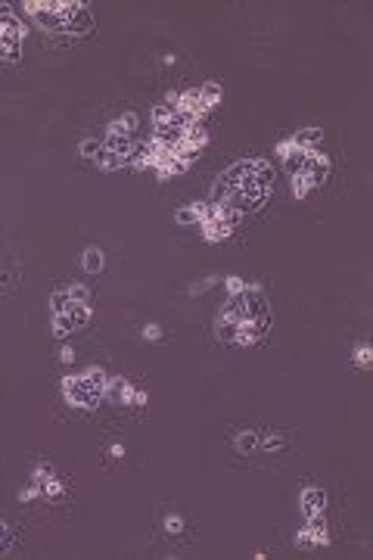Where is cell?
<instances>
[{
	"mask_svg": "<svg viewBox=\"0 0 373 560\" xmlns=\"http://www.w3.org/2000/svg\"><path fill=\"white\" fill-rule=\"evenodd\" d=\"M218 181L228 187V203L224 205H230L239 215H246V212L264 205V199H268V193H271V181H274V171H271V165L264 162V159L249 156V159L233 162L228 171H221Z\"/></svg>",
	"mask_w": 373,
	"mask_h": 560,
	"instance_id": "6da1fadb",
	"label": "cell"
},
{
	"mask_svg": "<svg viewBox=\"0 0 373 560\" xmlns=\"http://www.w3.org/2000/svg\"><path fill=\"white\" fill-rule=\"evenodd\" d=\"M25 13L41 25L44 31H56V35H88L93 29V16L84 3H72V0H29Z\"/></svg>",
	"mask_w": 373,
	"mask_h": 560,
	"instance_id": "7a4b0ae2",
	"label": "cell"
},
{
	"mask_svg": "<svg viewBox=\"0 0 373 560\" xmlns=\"http://www.w3.org/2000/svg\"><path fill=\"white\" fill-rule=\"evenodd\" d=\"M228 305L239 315V321L262 324V327H268V330H271L274 315H271V302H268V296H264V290L258 283H246L243 293L228 296Z\"/></svg>",
	"mask_w": 373,
	"mask_h": 560,
	"instance_id": "3957f363",
	"label": "cell"
},
{
	"mask_svg": "<svg viewBox=\"0 0 373 560\" xmlns=\"http://www.w3.org/2000/svg\"><path fill=\"white\" fill-rule=\"evenodd\" d=\"M59 392H63L65 405H72V408H84V411H90V408H97V405H100L97 392L90 389L88 380H84L81 373L63 377V383H59Z\"/></svg>",
	"mask_w": 373,
	"mask_h": 560,
	"instance_id": "277c9868",
	"label": "cell"
},
{
	"mask_svg": "<svg viewBox=\"0 0 373 560\" xmlns=\"http://www.w3.org/2000/svg\"><path fill=\"white\" fill-rule=\"evenodd\" d=\"M330 169H333L330 156H326V153H321V150H311V153H308V162H305V169H302V175H296V178H302V181L308 184V190H317V187L326 184V178H330Z\"/></svg>",
	"mask_w": 373,
	"mask_h": 560,
	"instance_id": "5b68a950",
	"label": "cell"
},
{
	"mask_svg": "<svg viewBox=\"0 0 373 560\" xmlns=\"http://www.w3.org/2000/svg\"><path fill=\"white\" fill-rule=\"evenodd\" d=\"M296 545H299V548H324V545H330V532H326L324 513H317V517H308L305 529H299Z\"/></svg>",
	"mask_w": 373,
	"mask_h": 560,
	"instance_id": "8992f818",
	"label": "cell"
},
{
	"mask_svg": "<svg viewBox=\"0 0 373 560\" xmlns=\"http://www.w3.org/2000/svg\"><path fill=\"white\" fill-rule=\"evenodd\" d=\"M22 41H25V29H22V22H19L13 13H6L3 19H0V47L3 50H10V53H22Z\"/></svg>",
	"mask_w": 373,
	"mask_h": 560,
	"instance_id": "52a82bcc",
	"label": "cell"
},
{
	"mask_svg": "<svg viewBox=\"0 0 373 560\" xmlns=\"http://www.w3.org/2000/svg\"><path fill=\"white\" fill-rule=\"evenodd\" d=\"M175 109L181 112V116L193 118V122H199V118L209 112V106L203 103V93H199V88H190V91H177V103Z\"/></svg>",
	"mask_w": 373,
	"mask_h": 560,
	"instance_id": "ba28073f",
	"label": "cell"
},
{
	"mask_svg": "<svg viewBox=\"0 0 373 560\" xmlns=\"http://www.w3.org/2000/svg\"><path fill=\"white\" fill-rule=\"evenodd\" d=\"M239 315L230 309L228 302L221 305V311H218V318H215V336L221 339V343H228V345H233L237 343V330H239Z\"/></svg>",
	"mask_w": 373,
	"mask_h": 560,
	"instance_id": "9c48e42d",
	"label": "cell"
},
{
	"mask_svg": "<svg viewBox=\"0 0 373 560\" xmlns=\"http://www.w3.org/2000/svg\"><path fill=\"white\" fill-rule=\"evenodd\" d=\"M134 389L137 386L125 377H109L106 383V402L112 405H134Z\"/></svg>",
	"mask_w": 373,
	"mask_h": 560,
	"instance_id": "30bf717a",
	"label": "cell"
},
{
	"mask_svg": "<svg viewBox=\"0 0 373 560\" xmlns=\"http://www.w3.org/2000/svg\"><path fill=\"white\" fill-rule=\"evenodd\" d=\"M299 504H302L305 517H317V513L326 511V492L317 489V485H308V489H302V495H299Z\"/></svg>",
	"mask_w": 373,
	"mask_h": 560,
	"instance_id": "8fae6325",
	"label": "cell"
},
{
	"mask_svg": "<svg viewBox=\"0 0 373 560\" xmlns=\"http://www.w3.org/2000/svg\"><path fill=\"white\" fill-rule=\"evenodd\" d=\"M137 125H140V116L137 112H122L118 118H112L109 125H106V134H125V137H131L137 131Z\"/></svg>",
	"mask_w": 373,
	"mask_h": 560,
	"instance_id": "7c38bea8",
	"label": "cell"
},
{
	"mask_svg": "<svg viewBox=\"0 0 373 560\" xmlns=\"http://www.w3.org/2000/svg\"><path fill=\"white\" fill-rule=\"evenodd\" d=\"M81 268L88 271V274H100V271L106 268V256L100 246H88V249L81 252Z\"/></svg>",
	"mask_w": 373,
	"mask_h": 560,
	"instance_id": "4fadbf2b",
	"label": "cell"
},
{
	"mask_svg": "<svg viewBox=\"0 0 373 560\" xmlns=\"http://www.w3.org/2000/svg\"><path fill=\"white\" fill-rule=\"evenodd\" d=\"M289 140L296 146H302V150H317V143L324 140V131L321 128H302V131H296V134H289Z\"/></svg>",
	"mask_w": 373,
	"mask_h": 560,
	"instance_id": "5bb4252c",
	"label": "cell"
},
{
	"mask_svg": "<svg viewBox=\"0 0 373 560\" xmlns=\"http://www.w3.org/2000/svg\"><path fill=\"white\" fill-rule=\"evenodd\" d=\"M103 150H109V153H116V156L128 159L131 153H134V143H131V137H125V134H106Z\"/></svg>",
	"mask_w": 373,
	"mask_h": 560,
	"instance_id": "9a60e30c",
	"label": "cell"
},
{
	"mask_svg": "<svg viewBox=\"0 0 373 560\" xmlns=\"http://www.w3.org/2000/svg\"><path fill=\"white\" fill-rule=\"evenodd\" d=\"M258 442H262V439H258L255 430H243L237 439H233V445H237L239 455H252V451L258 449Z\"/></svg>",
	"mask_w": 373,
	"mask_h": 560,
	"instance_id": "2e32d148",
	"label": "cell"
},
{
	"mask_svg": "<svg viewBox=\"0 0 373 560\" xmlns=\"http://www.w3.org/2000/svg\"><path fill=\"white\" fill-rule=\"evenodd\" d=\"M199 212H203V203H190V205H184V209L175 212V221L184 224V228H190V224H199Z\"/></svg>",
	"mask_w": 373,
	"mask_h": 560,
	"instance_id": "e0dca14e",
	"label": "cell"
},
{
	"mask_svg": "<svg viewBox=\"0 0 373 560\" xmlns=\"http://www.w3.org/2000/svg\"><path fill=\"white\" fill-rule=\"evenodd\" d=\"M125 162H128V159L116 156V153H109V150H100L97 153V165L103 171H118V169H125Z\"/></svg>",
	"mask_w": 373,
	"mask_h": 560,
	"instance_id": "ac0fdd59",
	"label": "cell"
},
{
	"mask_svg": "<svg viewBox=\"0 0 373 560\" xmlns=\"http://www.w3.org/2000/svg\"><path fill=\"white\" fill-rule=\"evenodd\" d=\"M175 116H177V109H171V106H165V103L152 106V128H165V125H171L175 122Z\"/></svg>",
	"mask_w": 373,
	"mask_h": 560,
	"instance_id": "d6986e66",
	"label": "cell"
},
{
	"mask_svg": "<svg viewBox=\"0 0 373 560\" xmlns=\"http://www.w3.org/2000/svg\"><path fill=\"white\" fill-rule=\"evenodd\" d=\"M65 315L72 318V324H75V330H84V327H88V321H90V315H93V311H90V305H72V309L65 311Z\"/></svg>",
	"mask_w": 373,
	"mask_h": 560,
	"instance_id": "ffe728a7",
	"label": "cell"
},
{
	"mask_svg": "<svg viewBox=\"0 0 373 560\" xmlns=\"http://www.w3.org/2000/svg\"><path fill=\"white\" fill-rule=\"evenodd\" d=\"M351 364H355V368H361V371H370V368H373V349H370L367 343H361V345L355 349V355H351Z\"/></svg>",
	"mask_w": 373,
	"mask_h": 560,
	"instance_id": "44dd1931",
	"label": "cell"
},
{
	"mask_svg": "<svg viewBox=\"0 0 373 560\" xmlns=\"http://www.w3.org/2000/svg\"><path fill=\"white\" fill-rule=\"evenodd\" d=\"M41 495L44 498H63L65 495V483L63 479H56V476H47L41 483Z\"/></svg>",
	"mask_w": 373,
	"mask_h": 560,
	"instance_id": "7402d4cb",
	"label": "cell"
},
{
	"mask_svg": "<svg viewBox=\"0 0 373 560\" xmlns=\"http://www.w3.org/2000/svg\"><path fill=\"white\" fill-rule=\"evenodd\" d=\"M69 333H75V324H72L69 315H53V336L56 339H65Z\"/></svg>",
	"mask_w": 373,
	"mask_h": 560,
	"instance_id": "603a6c76",
	"label": "cell"
},
{
	"mask_svg": "<svg viewBox=\"0 0 373 560\" xmlns=\"http://www.w3.org/2000/svg\"><path fill=\"white\" fill-rule=\"evenodd\" d=\"M199 93H203V103L212 109V106H218V100H221V84H218V81H205L203 88H199Z\"/></svg>",
	"mask_w": 373,
	"mask_h": 560,
	"instance_id": "cb8c5ba5",
	"label": "cell"
},
{
	"mask_svg": "<svg viewBox=\"0 0 373 560\" xmlns=\"http://www.w3.org/2000/svg\"><path fill=\"white\" fill-rule=\"evenodd\" d=\"M69 309H72L69 293H65V290H56V293H53V296H50V311H53V315H65Z\"/></svg>",
	"mask_w": 373,
	"mask_h": 560,
	"instance_id": "d4e9b609",
	"label": "cell"
},
{
	"mask_svg": "<svg viewBox=\"0 0 373 560\" xmlns=\"http://www.w3.org/2000/svg\"><path fill=\"white\" fill-rule=\"evenodd\" d=\"M69 299H72V305H90V290L88 286H81V283H75V286H69Z\"/></svg>",
	"mask_w": 373,
	"mask_h": 560,
	"instance_id": "484cf974",
	"label": "cell"
},
{
	"mask_svg": "<svg viewBox=\"0 0 373 560\" xmlns=\"http://www.w3.org/2000/svg\"><path fill=\"white\" fill-rule=\"evenodd\" d=\"M218 283H221V277H218V274H212V277H203V280H199V283H193L186 293H190V296H203V293H209L212 286H218Z\"/></svg>",
	"mask_w": 373,
	"mask_h": 560,
	"instance_id": "4316f807",
	"label": "cell"
},
{
	"mask_svg": "<svg viewBox=\"0 0 373 560\" xmlns=\"http://www.w3.org/2000/svg\"><path fill=\"white\" fill-rule=\"evenodd\" d=\"M162 526H165V532H168V536H181V532H184V517H181V513H168V517L162 520Z\"/></svg>",
	"mask_w": 373,
	"mask_h": 560,
	"instance_id": "83f0119b",
	"label": "cell"
},
{
	"mask_svg": "<svg viewBox=\"0 0 373 560\" xmlns=\"http://www.w3.org/2000/svg\"><path fill=\"white\" fill-rule=\"evenodd\" d=\"M221 283H224V290H228V296H237V293L246 290V283H249V280H243V277H237V274H228V277H221Z\"/></svg>",
	"mask_w": 373,
	"mask_h": 560,
	"instance_id": "f1b7e54d",
	"label": "cell"
},
{
	"mask_svg": "<svg viewBox=\"0 0 373 560\" xmlns=\"http://www.w3.org/2000/svg\"><path fill=\"white\" fill-rule=\"evenodd\" d=\"M258 445H264V451H271V455H274V451H280V449L286 445V439H283V436H277V433H271V436H264Z\"/></svg>",
	"mask_w": 373,
	"mask_h": 560,
	"instance_id": "f546056e",
	"label": "cell"
},
{
	"mask_svg": "<svg viewBox=\"0 0 373 560\" xmlns=\"http://www.w3.org/2000/svg\"><path fill=\"white\" fill-rule=\"evenodd\" d=\"M10 548H13V532H10V526L0 520V557H3Z\"/></svg>",
	"mask_w": 373,
	"mask_h": 560,
	"instance_id": "4dcf8cb0",
	"label": "cell"
},
{
	"mask_svg": "<svg viewBox=\"0 0 373 560\" xmlns=\"http://www.w3.org/2000/svg\"><path fill=\"white\" fill-rule=\"evenodd\" d=\"M19 501H22V504H29V501H35V498H41V485H35V483H31V485H25V489H19Z\"/></svg>",
	"mask_w": 373,
	"mask_h": 560,
	"instance_id": "1f68e13d",
	"label": "cell"
},
{
	"mask_svg": "<svg viewBox=\"0 0 373 560\" xmlns=\"http://www.w3.org/2000/svg\"><path fill=\"white\" fill-rule=\"evenodd\" d=\"M47 476H53V467L50 464H38L35 470H31V483H35V485H41Z\"/></svg>",
	"mask_w": 373,
	"mask_h": 560,
	"instance_id": "d6a6232c",
	"label": "cell"
},
{
	"mask_svg": "<svg viewBox=\"0 0 373 560\" xmlns=\"http://www.w3.org/2000/svg\"><path fill=\"white\" fill-rule=\"evenodd\" d=\"M103 150V143L100 140H81V156H90V159H97V153Z\"/></svg>",
	"mask_w": 373,
	"mask_h": 560,
	"instance_id": "836d02e7",
	"label": "cell"
},
{
	"mask_svg": "<svg viewBox=\"0 0 373 560\" xmlns=\"http://www.w3.org/2000/svg\"><path fill=\"white\" fill-rule=\"evenodd\" d=\"M143 339H150V343L162 339V327H159V324H146V327H143Z\"/></svg>",
	"mask_w": 373,
	"mask_h": 560,
	"instance_id": "e575fe53",
	"label": "cell"
},
{
	"mask_svg": "<svg viewBox=\"0 0 373 560\" xmlns=\"http://www.w3.org/2000/svg\"><path fill=\"white\" fill-rule=\"evenodd\" d=\"M59 361L72 364V361H75V349H72V345H63V349H59Z\"/></svg>",
	"mask_w": 373,
	"mask_h": 560,
	"instance_id": "d590c367",
	"label": "cell"
},
{
	"mask_svg": "<svg viewBox=\"0 0 373 560\" xmlns=\"http://www.w3.org/2000/svg\"><path fill=\"white\" fill-rule=\"evenodd\" d=\"M109 458H116V461H118V458H125V445L122 442H112L109 445Z\"/></svg>",
	"mask_w": 373,
	"mask_h": 560,
	"instance_id": "8d00e7d4",
	"label": "cell"
},
{
	"mask_svg": "<svg viewBox=\"0 0 373 560\" xmlns=\"http://www.w3.org/2000/svg\"><path fill=\"white\" fill-rule=\"evenodd\" d=\"M146 402H150V396H146L143 389H134V408H143Z\"/></svg>",
	"mask_w": 373,
	"mask_h": 560,
	"instance_id": "74e56055",
	"label": "cell"
},
{
	"mask_svg": "<svg viewBox=\"0 0 373 560\" xmlns=\"http://www.w3.org/2000/svg\"><path fill=\"white\" fill-rule=\"evenodd\" d=\"M6 13H13V10H10V6H6V3H0V19H3Z\"/></svg>",
	"mask_w": 373,
	"mask_h": 560,
	"instance_id": "f35d334b",
	"label": "cell"
}]
</instances>
